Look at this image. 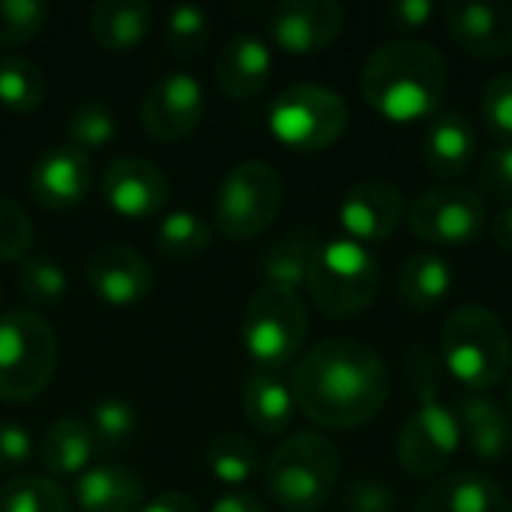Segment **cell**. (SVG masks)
<instances>
[{
  "label": "cell",
  "mask_w": 512,
  "mask_h": 512,
  "mask_svg": "<svg viewBox=\"0 0 512 512\" xmlns=\"http://www.w3.org/2000/svg\"><path fill=\"white\" fill-rule=\"evenodd\" d=\"M297 411L324 429H360L372 423L393 390L387 360L357 339H324L291 372Z\"/></svg>",
  "instance_id": "6da1fadb"
},
{
  "label": "cell",
  "mask_w": 512,
  "mask_h": 512,
  "mask_svg": "<svg viewBox=\"0 0 512 512\" xmlns=\"http://www.w3.org/2000/svg\"><path fill=\"white\" fill-rule=\"evenodd\" d=\"M447 60L432 42L396 39L378 45L360 75L366 105L390 123L432 120L447 96Z\"/></svg>",
  "instance_id": "7a4b0ae2"
},
{
  "label": "cell",
  "mask_w": 512,
  "mask_h": 512,
  "mask_svg": "<svg viewBox=\"0 0 512 512\" xmlns=\"http://www.w3.org/2000/svg\"><path fill=\"white\" fill-rule=\"evenodd\" d=\"M444 369L468 393H489L512 372V342L498 312L465 303L444 318L441 327Z\"/></svg>",
  "instance_id": "3957f363"
},
{
  "label": "cell",
  "mask_w": 512,
  "mask_h": 512,
  "mask_svg": "<svg viewBox=\"0 0 512 512\" xmlns=\"http://www.w3.org/2000/svg\"><path fill=\"white\" fill-rule=\"evenodd\" d=\"M342 474L336 444L321 432H297L285 438L264 465V486L282 512L321 510Z\"/></svg>",
  "instance_id": "277c9868"
},
{
  "label": "cell",
  "mask_w": 512,
  "mask_h": 512,
  "mask_svg": "<svg viewBox=\"0 0 512 512\" xmlns=\"http://www.w3.org/2000/svg\"><path fill=\"white\" fill-rule=\"evenodd\" d=\"M306 288L324 318L348 321L363 315L378 300L381 264L369 246L348 237H333L321 243Z\"/></svg>",
  "instance_id": "5b68a950"
},
{
  "label": "cell",
  "mask_w": 512,
  "mask_h": 512,
  "mask_svg": "<svg viewBox=\"0 0 512 512\" xmlns=\"http://www.w3.org/2000/svg\"><path fill=\"white\" fill-rule=\"evenodd\" d=\"M309 336V309L300 291L261 285L240 318V342L261 372H279L294 363Z\"/></svg>",
  "instance_id": "8992f818"
},
{
  "label": "cell",
  "mask_w": 512,
  "mask_h": 512,
  "mask_svg": "<svg viewBox=\"0 0 512 512\" xmlns=\"http://www.w3.org/2000/svg\"><path fill=\"white\" fill-rule=\"evenodd\" d=\"M57 333L36 312L0 315V399L21 405L36 399L57 372Z\"/></svg>",
  "instance_id": "52a82bcc"
},
{
  "label": "cell",
  "mask_w": 512,
  "mask_h": 512,
  "mask_svg": "<svg viewBox=\"0 0 512 512\" xmlns=\"http://www.w3.org/2000/svg\"><path fill=\"white\" fill-rule=\"evenodd\" d=\"M285 207L282 174L264 159L237 162L219 183L213 198L216 228L228 240H252L264 234Z\"/></svg>",
  "instance_id": "ba28073f"
},
{
  "label": "cell",
  "mask_w": 512,
  "mask_h": 512,
  "mask_svg": "<svg viewBox=\"0 0 512 512\" xmlns=\"http://www.w3.org/2000/svg\"><path fill=\"white\" fill-rule=\"evenodd\" d=\"M345 99L324 84H291L270 105L273 138L300 153H318L333 147L348 129Z\"/></svg>",
  "instance_id": "9c48e42d"
},
{
  "label": "cell",
  "mask_w": 512,
  "mask_h": 512,
  "mask_svg": "<svg viewBox=\"0 0 512 512\" xmlns=\"http://www.w3.org/2000/svg\"><path fill=\"white\" fill-rule=\"evenodd\" d=\"M462 429L456 411L447 408L438 396L417 399V408L399 429L396 438V459L405 474L432 480L450 468V462L462 450Z\"/></svg>",
  "instance_id": "30bf717a"
},
{
  "label": "cell",
  "mask_w": 512,
  "mask_h": 512,
  "mask_svg": "<svg viewBox=\"0 0 512 512\" xmlns=\"http://www.w3.org/2000/svg\"><path fill=\"white\" fill-rule=\"evenodd\" d=\"M414 237L432 246H468L489 228L486 201L465 186H435L420 192L405 213Z\"/></svg>",
  "instance_id": "8fae6325"
},
{
  "label": "cell",
  "mask_w": 512,
  "mask_h": 512,
  "mask_svg": "<svg viewBox=\"0 0 512 512\" xmlns=\"http://www.w3.org/2000/svg\"><path fill=\"white\" fill-rule=\"evenodd\" d=\"M345 27V6L336 0H282L267 15L270 42L294 57L330 48Z\"/></svg>",
  "instance_id": "7c38bea8"
},
{
  "label": "cell",
  "mask_w": 512,
  "mask_h": 512,
  "mask_svg": "<svg viewBox=\"0 0 512 512\" xmlns=\"http://www.w3.org/2000/svg\"><path fill=\"white\" fill-rule=\"evenodd\" d=\"M204 87L189 72L162 75L141 99V129L165 144L189 138L204 120Z\"/></svg>",
  "instance_id": "4fadbf2b"
},
{
  "label": "cell",
  "mask_w": 512,
  "mask_h": 512,
  "mask_svg": "<svg viewBox=\"0 0 512 512\" xmlns=\"http://www.w3.org/2000/svg\"><path fill=\"white\" fill-rule=\"evenodd\" d=\"M102 198L105 204L132 222L162 216L171 198L168 174L141 156H117L102 171Z\"/></svg>",
  "instance_id": "5bb4252c"
},
{
  "label": "cell",
  "mask_w": 512,
  "mask_h": 512,
  "mask_svg": "<svg viewBox=\"0 0 512 512\" xmlns=\"http://www.w3.org/2000/svg\"><path fill=\"white\" fill-rule=\"evenodd\" d=\"M444 27L459 51L477 60L512 54V6L498 0H453L441 9Z\"/></svg>",
  "instance_id": "9a60e30c"
},
{
  "label": "cell",
  "mask_w": 512,
  "mask_h": 512,
  "mask_svg": "<svg viewBox=\"0 0 512 512\" xmlns=\"http://www.w3.org/2000/svg\"><path fill=\"white\" fill-rule=\"evenodd\" d=\"M408 204L396 183L387 180H360L354 183L339 204V225L348 240L372 246L390 240L405 222Z\"/></svg>",
  "instance_id": "2e32d148"
},
{
  "label": "cell",
  "mask_w": 512,
  "mask_h": 512,
  "mask_svg": "<svg viewBox=\"0 0 512 512\" xmlns=\"http://www.w3.org/2000/svg\"><path fill=\"white\" fill-rule=\"evenodd\" d=\"M27 189H30V198L48 210L63 213V210L78 207L93 189L90 153L72 144H57L45 150L27 174Z\"/></svg>",
  "instance_id": "e0dca14e"
},
{
  "label": "cell",
  "mask_w": 512,
  "mask_h": 512,
  "mask_svg": "<svg viewBox=\"0 0 512 512\" xmlns=\"http://www.w3.org/2000/svg\"><path fill=\"white\" fill-rule=\"evenodd\" d=\"M87 288L108 306H135L153 288L150 264L129 246L105 243L84 261Z\"/></svg>",
  "instance_id": "ac0fdd59"
},
{
  "label": "cell",
  "mask_w": 512,
  "mask_h": 512,
  "mask_svg": "<svg viewBox=\"0 0 512 512\" xmlns=\"http://www.w3.org/2000/svg\"><path fill=\"white\" fill-rule=\"evenodd\" d=\"M273 75V51L255 33H234L216 54L213 78L225 99H255Z\"/></svg>",
  "instance_id": "d6986e66"
},
{
  "label": "cell",
  "mask_w": 512,
  "mask_h": 512,
  "mask_svg": "<svg viewBox=\"0 0 512 512\" xmlns=\"http://www.w3.org/2000/svg\"><path fill=\"white\" fill-rule=\"evenodd\" d=\"M456 420L462 441L486 465H501L512 456V414L486 393H468L456 399Z\"/></svg>",
  "instance_id": "ffe728a7"
},
{
  "label": "cell",
  "mask_w": 512,
  "mask_h": 512,
  "mask_svg": "<svg viewBox=\"0 0 512 512\" xmlns=\"http://www.w3.org/2000/svg\"><path fill=\"white\" fill-rule=\"evenodd\" d=\"M477 153V132L459 111H438L423 138V165L432 177H462Z\"/></svg>",
  "instance_id": "44dd1931"
},
{
  "label": "cell",
  "mask_w": 512,
  "mask_h": 512,
  "mask_svg": "<svg viewBox=\"0 0 512 512\" xmlns=\"http://www.w3.org/2000/svg\"><path fill=\"white\" fill-rule=\"evenodd\" d=\"M72 501L81 512H138L144 501V483L132 468L102 462L75 477Z\"/></svg>",
  "instance_id": "7402d4cb"
},
{
  "label": "cell",
  "mask_w": 512,
  "mask_h": 512,
  "mask_svg": "<svg viewBox=\"0 0 512 512\" xmlns=\"http://www.w3.org/2000/svg\"><path fill=\"white\" fill-rule=\"evenodd\" d=\"M414 512H512V501L492 477L456 471L432 483Z\"/></svg>",
  "instance_id": "603a6c76"
},
{
  "label": "cell",
  "mask_w": 512,
  "mask_h": 512,
  "mask_svg": "<svg viewBox=\"0 0 512 512\" xmlns=\"http://www.w3.org/2000/svg\"><path fill=\"white\" fill-rule=\"evenodd\" d=\"M153 27V6L144 0H102L90 9V33L108 54H129L144 45Z\"/></svg>",
  "instance_id": "cb8c5ba5"
},
{
  "label": "cell",
  "mask_w": 512,
  "mask_h": 512,
  "mask_svg": "<svg viewBox=\"0 0 512 512\" xmlns=\"http://www.w3.org/2000/svg\"><path fill=\"white\" fill-rule=\"evenodd\" d=\"M318 249H321V237L315 228H309V225L288 228L282 237H276L264 249V255L258 261V273H261L264 285L300 291L309 279Z\"/></svg>",
  "instance_id": "d4e9b609"
},
{
  "label": "cell",
  "mask_w": 512,
  "mask_h": 512,
  "mask_svg": "<svg viewBox=\"0 0 512 512\" xmlns=\"http://www.w3.org/2000/svg\"><path fill=\"white\" fill-rule=\"evenodd\" d=\"M450 288H453V270L435 252H417L405 258L396 276V294L402 306L417 315L435 312L450 297Z\"/></svg>",
  "instance_id": "484cf974"
},
{
  "label": "cell",
  "mask_w": 512,
  "mask_h": 512,
  "mask_svg": "<svg viewBox=\"0 0 512 512\" xmlns=\"http://www.w3.org/2000/svg\"><path fill=\"white\" fill-rule=\"evenodd\" d=\"M243 414L258 435L264 438L285 435L297 417L291 387L270 372L249 375V381L243 384Z\"/></svg>",
  "instance_id": "4316f807"
},
{
  "label": "cell",
  "mask_w": 512,
  "mask_h": 512,
  "mask_svg": "<svg viewBox=\"0 0 512 512\" xmlns=\"http://www.w3.org/2000/svg\"><path fill=\"white\" fill-rule=\"evenodd\" d=\"M96 435L84 420L63 417L45 429L42 438V465L51 477H81L93 468L96 456Z\"/></svg>",
  "instance_id": "83f0119b"
},
{
  "label": "cell",
  "mask_w": 512,
  "mask_h": 512,
  "mask_svg": "<svg viewBox=\"0 0 512 512\" xmlns=\"http://www.w3.org/2000/svg\"><path fill=\"white\" fill-rule=\"evenodd\" d=\"M213 243V225L195 210H171L159 219L156 249L168 261H192L204 255Z\"/></svg>",
  "instance_id": "f1b7e54d"
},
{
  "label": "cell",
  "mask_w": 512,
  "mask_h": 512,
  "mask_svg": "<svg viewBox=\"0 0 512 512\" xmlns=\"http://www.w3.org/2000/svg\"><path fill=\"white\" fill-rule=\"evenodd\" d=\"M48 96V78L30 57H0V105L12 114L36 111Z\"/></svg>",
  "instance_id": "f546056e"
},
{
  "label": "cell",
  "mask_w": 512,
  "mask_h": 512,
  "mask_svg": "<svg viewBox=\"0 0 512 512\" xmlns=\"http://www.w3.org/2000/svg\"><path fill=\"white\" fill-rule=\"evenodd\" d=\"M207 471L222 483L231 486L234 492L246 483L255 480V474L261 471V453L258 447L243 438V435H216L207 444Z\"/></svg>",
  "instance_id": "4dcf8cb0"
},
{
  "label": "cell",
  "mask_w": 512,
  "mask_h": 512,
  "mask_svg": "<svg viewBox=\"0 0 512 512\" xmlns=\"http://www.w3.org/2000/svg\"><path fill=\"white\" fill-rule=\"evenodd\" d=\"M0 512H72V504L57 480L27 474L0 489Z\"/></svg>",
  "instance_id": "1f68e13d"
},
{
  "label": "cell",
  "mask_w": 512,
  "mask_h": 512,
  "mask_svg": "<svg viewBox=\"0 0 512 512\" xmlns=\"http://www.w3.org/2000/svg\"><path fill=\"white\" fill-rule=\"evenodd\" d=\"M66 138H69L72 147H78L84 153L102 150V147H108L117 138V117L99 99L81 102L66 117Z\"/></svg>",
  "instance_id": "d6a6232c"
},
{
  "label": "cell",
  "mask_w": 512,
  "mask_h": 512,
  "mask_svg": "<svg viewBox=\"0 0 512 512\" xmlns=\"http://www.w3.org/2000/svg\"><path fill=\"white\" fill-rule=\"evenodd\" d=\"M210 15L195 3H180L165 15V45L174 57H198L210 42Z\"/></svg>",
  "instance_id": "836d02e7"
},
{
  "label": "cell",
  "mask_w": 512,
  "mask_h": 512,
  "mask_svg": "<svg viewBox=\"0 0 512 512\" xmlns=\"http://www.w3.org/2000/svg\"><path fill=\"white\" fill-rule=\"evenodd\" d=\"M15 285L33 306H51L66 294L69 279L54 258H24L15 270Z\"/></svg>",
  "instance_id": "e575fe53"
},
{
  "label": "cell",
  "mask_w": 512,
  "mask_h": 512,
  "mask_svg": "<svg viewBox=\"0 0 512 512\" xmlns=\"http://www.w3.org/2000/svg\"><path fill=\"white\" fill-rule=\"evenodd\" d=\"M87 426L93 429L96 444H102L108 450H117V447H126L135 438L138 411L126 399H102L99 405H93Z\"/></svg>",
  "instance_id": "d590c367"
},
{
  "label": "cell",
  "mask_w": 512,
  "mask_h": 512,
  "mask_svg": "<svg viewBox=\"0 0 512 512\" xmlns=\"http://www.w3.org/2000/svg\"><path fill=\"white\" fill-rule=\"evenodd\" d=\"M51 6L42 0H0V45L30 42L48 21Z\"/></svg>",
  "instance_id": "8d00e7d4"
},
{
  "label": "cell",
  "mask_w": 512,
  "mask_h": 512,
  "mask_svg": "<svg viewBox=\"0 0 512 512\" xmlns=\"http://www.w3.org/2000/svg\"><path fill=\"white\" fill-rule=\"evenodd\" d=\"M480 111L498 144H512V72H501L486 84Z\"/></svg>",
  "instance_id": "74e56055"
},
{
  "label": "cell",
  "mask_w": 512,
  "mask_h": 512,
  "mask_svg": "<svg viewBox=\"0 0 512 512\" xmlns=\"http://www.w3.org/2000/svg\"><path fill=\"white\" fill-rule=\"evenodd\" d=\"M33 243L30 216L9 198H0V264L21 261Z\"/></svg>",
  "instance_id": "f35d334b"
},
{
  "label": "cell",
  "mask_w": 512,
  "mask_h": 512,
  "mask_svg": "<svg viewBox=\"0 0 512 512\" xmlns=\"http://www.w3.org/2000/svg\"><path fill=\"white\" fill-rule=\"evenodd\" d=\"M480 186L486 195L512 204V144H495L483 156Z\"/></svg>",
  "instance_id": "ab89813d"
},
{
  "label": "cell",
  "mask_w": 512,
  "mask_h": 512,
  "mask_svg": "<svg viewBox=\"0 0 512 512\" xmlns=\"http://www.w3.org/2000/svg\"><path fill=\"white\" fill-rule=\"evenodd\" d=\"M345 512H393L399 495L381 480H357L345 492Z\"/></svg>",
  "instance_id": "60d3db41"
},
{
  "label": "cell",
  "mask_w": 512,
  "mask_h": 512,
  "mask_svg": "<svg viewBox=\"0 0 512 512\" xmlns=\"http://www.w3.org/2000/svg\"><path fill=\"white\" fill-rule=\"evenodd\" d=\"M387 24L399 33H414L432 24V18L438 15V6L429 0H399L387 6Z\"/></svg>",
  "instance_id": "b9f144b4"
},
{
  "label": "cell",
  "mask_w": 512,
  "mask_h": 512,
  "mask_svg": "<svg viewBox=\"0 0 512 512\" xmlns=\"http://www.w3.org/2000/svg\"><path fill=\"white\" fill-rule=\"evenodd\" d=\"M33 456V438L18 423H0V471H15Z\"/></svg>",
  "instance_id": "7bdbcfd3"
},
{
  "label": "cell",
  "mask_w": 512,
  "mask_h": 512,
  "mask_svg": "<svg viewBox=\"0 0 512 512\" xmlns=\"http://www.w3.org/2000/svg\"><path fill=\"white\" fill-rule=\"evenodd\" d=\"M138 512H201L198 510V501L192 495H183V492H162L156 495L153 501L141 504Z\"/></svg>",
  "instance_id": "ee69618b"
},
{
  "label": "cell",
  "mask_w": 512,
  "mask_h": 512,
  "mask_svg": "<svg viewBox=\"0 0 512 512\" xmlns=\"http://www.w3.org/2000/svg\"><path fill=\"white\" fill-rule=\"evenodd\" d=\"M210 512H267V507H264V501H261L258 495L237 489V492H225V495L210 507Z\"/></svg>",
  "instance_id": "f6af8a7d"
},
{
  "label": "cell",
  "mask_w": 512,
  "mask_h": 512,
  "mask_svg": "<svg viewBox=\"0 0 512 512\" xmlns=\"http://www.w3.org/2000/svg\"><path fill=\"white\" fill-rule=\"evenodd\" d=\"M489 234H492V243H495L501 252L512 255V204H504V207L492 216Z\"/></svg>",
  "instance_id": "bcb514c9"
},
{
  "label": "cell",
  "mask_w": 512,
  "mask_h": 512,
  "mask_svg": "<svg viewBox=\"0 0 512 512\" xmlns=\"http://www.w3.org/2000/svg\"><path fill=\"white\" fill-rule=\"evenodd\" d=\"M504 408L512 414V372L507 375V393H504Z\"/></svg>",
  "instance_id": "7dc6e473"
}]
</instances>
